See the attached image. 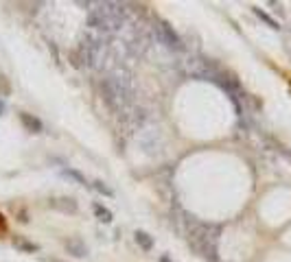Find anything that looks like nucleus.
<instances>
[{
    "label": "nucleus",
    "mask_w": 291,
    "mask_h": 262,
    "mask_svg": "<svg viewBox=\"0 0 291 262\" xmlns=\"http://www.w3.org/2000/svg\"><path fill=\"white\" fill-rule=\"evenodd\" d=\"M101 90H103L105 103L116 114L127 116V114H132L136 109V105H134V87H132V81H129V74H123L120 70L110 72L101 81Z\"/></svg>",
    "instance_id": "nucleus-1"
},
{
    "label": "nucleus",
    "mask_w": 291,
    "mask_h": 262,
    "mask_svg": "<svg viewBox=\"0 0 291 262\" xmlns=\"http://www.w3.org/2000/svg\"><path fill=\"white\" fill-rule=\"evenodd\" d=\"M125 20H127V11L119 2H99L88 13L90 31L103 35V37H112V35L120 33Z\"/></svg>",
    "instance_id": "nucleus-2"
},
{
    "label": "nucleus",
    "mask_w": 291,
    "mask_h": 262,
    "mask_svg": "<svg viewBox=\"0 0 291 262\" xmlns=\"http://www.w3.org/2000/svg\"><path fill=\"white\" fill-rule=\"evenodd\" d=\"M219 234H221V227L215 225V223H202V221H197V218H193V216L188 218V229H186L188 245L197 256L204 258V260H208V262L217 260Z\"/></svg>",
    "instance_id": "nucleus-3"
},
{
    "label": "nucleus",
    "mask_w": 291,
    "mask_h": 262,
    "mask_svg": "<svg viewBox=\"0 0 291 262\" xmlns=\"http://www.w3.org/2000/svg\"><path fill=\"white\" fill-rule=\"evenodd\" d=\"M155 31V39H158L160 44H164L167 48H171V50H182L184 48V44H182L180 35L173 31V26H169L167 22H158V24L154 26Z\"/></svg>",
    "instance_id": "nucleus-4"
},
{
    "label": "nucleus",
    "mask_w": 291,
    "mask_h": 262,
    "mask_svg": "<svg viewBox=\"0 0 291 262\" xmlns=\"http://www.w3.org/2000/svg\"><path fill=\"white\" fill-rule=\"evenodd\" d=\"M49 205L53 210H59V212H77V203L75 199H70V196H59V199H51Z\"/></svg>",
    "instance_id": "nucleus-5"
},
{
    "label": "nucleus",
    "mask_w": 291,
    "mask_h": 262,
    "mask_svg": "<svg viewBox=\"0 0 291 262\" xmlns=\"http://www.w3.org/2000/svg\"><path fill=\"white\" fill-rule=\"evenodd\" d=\"M66 249H68V253H72V256H77V258H81V256L88 253V247H86V243L81 238H68L66 240Z\"/></svg>",
    "instance_id": "nucleus-6"
},
{
    "label": "nucleus",
    "mask_w": 291,
    "mask_h": 262,
    "mask_svg": "<svg viewBox=\"0 0 291 262\" xmlns=\"http://www.w3.org/2000/svg\"><path fill=\"white\" fill-rule=\"evenodd\" d=\"M20 120H22V125L27 127L29 131H33V133H40L42 129H44V125H42L40 120H37L35 116H31V114H20Z\"/></svg>",
    "instance_id": "nucleus-7"
},
{
    "label": "nucleus",
    "mask_w": 291,
    "mask_h": 262,
    "mask_svg": "<svg viewBox=\"0 0 291 262\" xmlns=\"http://www.w3.org/2000/svg\"><path fill=\"white\" fill-rule=\"evenodd\" d=\"M136 243L140 245V247L145 249V251H149V249L154 247V238H151V236L147 234V231H136Z\"/></svg>",
    "instance_id": "nucleus-8"
},
{
    "label": "nucleus",
    "mask_w": 291,
    "mask_h": 262,
    "mask_svg": "<svg viewBox=\"0 0 291 262\" xmlns=\"http://www.w3.org/2000/svg\"><path fill=\"white\" fill-rule=\"evenodd\" d=\"M14 245L18 249H22V251H27V253H33V251H37V245H33V243H29V240H24V238H14Z\"/></svg>",
    "instance_id": "nucleus-9"
},
{
    "label": "nucleus",
    "mask_w": 291,
    "mask_h": 262,
    "mask_svg": "<svg viewBox=\"0 0 291 262\" xmlns=\"http://www.w3.org/2000/svg\"><path fill=\"white\" fill-rule=\"evenodd\" d=\"M94 212H97V216L101 218L103 223H110L112 221V212L107 208H103L101 203H94Z\"/></svg>",
    "instance_id": "nucleus-10"
},
{
    "label": "nucleus",
    "mask_w": 291,
    "mask_h": 262,
    "mask_svg": "<svg viewBox=\"0 0 291 262\" xmlns=\"http://www.w3.org/2000/svg\"><path fill=\"white\" fill-rule=\"evenodd\" d=\"M254 13H256V16H258L263 22H267V24L272 26V29H278V22H276V20H272V17H269L265 11H260V9H254Z\"/></svg>",
    "instance_id": "nucleus-11"
},
{
    "label": "nucleus",
    "mask_w": 291,
    "mask_h": 262,
    "mask_svg": "<svg viewBox=\"0 0 291 262\" xmlns=\"http://www.w3.org/2000/svg\"><path fill=\"white\" fill-rule=\"evenodd\" d=\"M9 90L11 87H9V83H7V79L0 74V96H7L9 94Z\"/></svg>",
    "instance_id": "nucleus-12"
},
{
    "label": "nucleus",
    "mask_w": 291,
    "mask_h": 262,
    "mask_svg": "<svg viewBox=\"0 0 291 262\" xmlns=\"http://www.w3.org/2000/svg\"><path fill=\"white\" fill-rule=\"evenodd\" d=\"M66 175H70V177H72V179H77V181H79V183H86V179H84V175H79V173H77V170H72V168H68V170H66Z\"/></svg>",
    "instance_id": "nucleus-13"
},
{
    "label": "nucleus",
    "mask_w": 291,
    "mask_h": 262,
    "mask_svg": "<svg viewBox=\"0 0 291 262\" xmlns=\"http://www.w3.org/2000/svg\"><path fill=\"white\" fill-rule=\"evenodd\" d=\"M94 188H97V190H99V192H105V195H107V196H112V190H110V188H107V186H105V183H101V181H97V186H94Z\"/></svg>",
    "instance_id": "nucleus-14"
},
{
    "label": "nucleus",
    "mask_w": 291,
    "mask_h": 262,
    "mask_svg": "<svg viewBox=\"0 0 291 262\" xmlns=\"http://www.w3.org/2000/svg\"><path fill=\"white\" fill-rule=\"evenodd\" d=\"M5 229V218H2V214H0V231Z\"/></svg>",
    "instance_id": "nucleus-15"
},
{
    "label": "nucleus",
    "mask_w": 291,
    "mask_h": 262,
    "mask_svg": "<svg viewBox=\"0 0 291 262\" xmlns=\"http://www.w3.org/2000/svg\"><path fill=\"white\" fill-rule=\"evenodd\" d=\"M5 112V103H2V100H0V114Z\"/></svg>",
    "instance_id": "nucleus-16"
},
{
    "label": "nucleus",
    "mask_w": 291,
    "mask_h": 262,
    "mask_svg": "<svg viewBox=\"0 0 291 262\" xmlns=\"http://www.w3.org/2000/svg\"><path fill=\"white\" fill-rule=\"evenodd\" d=\"M162 262H169V258H162Z\"/></svg>",
    "instance_id": "nucleus-17"
}]
</instances>
